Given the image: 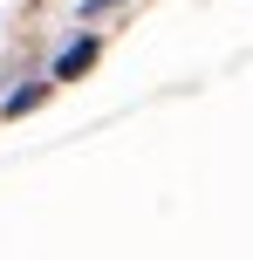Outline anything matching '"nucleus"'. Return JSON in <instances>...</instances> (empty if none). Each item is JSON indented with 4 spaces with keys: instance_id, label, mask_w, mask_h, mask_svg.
<instances>
[{
    "instance_id": "nucleus-1",
    "label": "nucleus",
    "mask_w": 253,
    "mask_h": 260,
    "mask_svg": "<svg viewBox=\"0 0 253 260\" xmlns=\"http://www.w3.org/2000/svg\"><path fill=\"white\" fill-rule=\"evenodd\" d=\"M96 62V35H82V41H68L62 55H55V69H48V82H68V76H82V69Z\"/></svg>"
},
{
    "instance_id": "nucleus-2",
    "label": "nucleus",
    "mask_w": 253,
    "mask_h": 260,
    "mask_svg": "<svg viewBox=\"0 0 253 260\" xmlns=\"http://www.w3.org/2000/svg\"><path fill=\"white\" fill-rule=\"evenodd\" d=\"M41 89H48V82H34V89H14V96H7V117H21V110H34V103H41Z\"/></svg>"
},
{
    "instance_id": "nucleus-3",
    "label": "nucleus",
    "mask_w": 253,
    "mask_h": 260,
    "mask_svg": "<svg viewBox=\"0 0 253 260\" xmlns=\"http://www.w3.org/2000/svg\"><path fill=\"white\" fill-rule=\"evenodd\" d=\"M103 7H117V0H82V14H103Z\"/></svg>"
}]
</instances>
